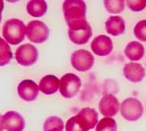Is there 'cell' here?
<instances>
[{"label": "cell", "mask_w": 146, "mask_h": 131, "mask_svg": "<svg viewBox=\"0 0 146 131\" xmlns=\"http://www.w3.org/2000/svg\"><path fill=\"white\" fill-rule=\"evenodd\" d=\"M39 91V87L31 80L21 81L17 87L19 96L26 101H35L38 95Z\"/></svg>", "instance_id": "obj_13"}, {"label": "cell", "mask_w": 146, "mask_h": 131, "mask_svg": "<svg viewBox=\"0 0 146 131\" xmlns=\"http://www.w3.org/2000/svg\"><path fill=\"white\" fill-rule=\"evenodd\" d=\"M81 87V79L74 73H66L60 81V91L65 98H72L79 91Z\"/></svg>", "instance_id": "obj_6"}, {"label": "cell", "mask_w": 146, "mask_h": 131, "mask_svg": "<svg viewBox=\"0 0 146 131\" xmlns=\"http://www.w3.org/2000/svg\"><path fill=\"white\" fill-rule=\"evenodd\" d=\"M3 126L7 131H23L25 121L20 113L9 111L3 116Z\"/></svg>", "instance_id": "obj_10"}, {"label": "cell", "mask_w": 146, "mask_h": 131, "mask_svg": "<svg viewBox=\"0 0 146 131\" xmlns=\"http://www.w3.org/2000/svg\"><path fill=\"white\" fill-rule=\"evenodd\" d=\"M66 131H84L79 126L76 116H73L67 120L66 124Z\"/></svg>", "instance_id": "obj_25"}, {"label": "cell", "mask_w": 146, "mask_h": 131, "mask_svg": "<svg viewBox=\"0 0 146 131\" xmlns=\"http://www.w3.org/2000/svg\"><path fill=\"white\" fill-rule=\"evenodd\" d=\"M135 37L139 41L146 42V20L138 21L134 29Z\"/></svg>", "instance_id": "obj_23"}, {"label": "cell", "mask_w": 146, "mask_h": 131, "mask_svg": "<svg viewBox=\"0 0 146 131\" xmlns=\"http://www.w3.org/2000/svg\"><path fill=\"white\" fill-rule=\"evenodd\" d=\"M26 34V27L24 22L19 19H10L4 24L3 35L10 45H16L24 41Z\"/></svg>", "instance_id": "obj_2"}, {"label": "cell", "mask_w": 146, "mask_h": 131, "mask_svg": "<svg viewBox=\"0 0 146 131\" xmlns=\"http://www.w3.org/2000/svg\"><path fill=\"white\" fill-rule=\"evenodd\" d=\"M26 35L29 41L40 44L45 42L49 35L48 26L42 21H32L26 27Z\"/></svg>", "instance_id": "obj_5"}, {"label": "cell", "mask_w": 146, "mask_h": 131, "mask_svg": "<svg viewBox=\"0 0 146 131\" xmlns=\"http://www.w3.org/2000/svg\"><path fill=\"white\" fill-rule=\"evenodd\" d=\"M123 72L126 79L133 83L141 82L145 76V71L143 66L139 63H129L125 64Z\"/></svg>", "instance_id": "obj_14"}, {"label": "cell", "mask_w": 146, "mask_h": 131, "mask_svg": "<svg viewBox=\"0 0 146 131\" xmlns=\"http://www.w3.org/2000/svg\"><path fill=\"white\" fill-rule=\"evenodd\" d=\"M4 129H3V116H1V114H0V130L3 131Z\"/></svg>", "instance_id": "obj_27"}, {"label": "cell", "mask_w": 146, "mask_h": 131, "mask_svg": "<svg viewBox=\"0 0 146 131\" xmlns=\"http://www.w3.org/2000/svg\"><path fill=\"white\" fill-rule=\"evenodd\" d=\"M63 11L69 27L86 20V5L84 1H65L63 4Z\"/></svg>", "instance_id": "obj_1"}, {"label": "cell", "mask_w": 146, "mask_h": 131, "mask_svg": "<svg viewBox=\"0 0 146 131\" xmlns=\"http://www.w3.org/2000/svg\"><path fill=\"white\" fill-rule=\"evenodd\" d=\"M48 6L43 0H31L27 4V11L28 14L34 17H40L45 14Z\"/></svg>", "instance_id": "obj_18"}, {"label": "cell", "mask_w": 146, "mask_h": 131, "mask_svg": "<svg viewBox=\"0 0 146 131\" xmlns=\"http://www.w3.org/2000/svg\"><path fill=\"white\" fill-rule=\"evenodd\" d=\"M70 61L75 69L79 72H86L92 68L95 58L89 51L79 49L72 53Z\"/></svg>", "instance_id": "obj_7"}, {"label": "cell", "mask_w": 146, "mask_h": 131, "mask_svg": "<svg viewBox=\"0 0 146 131\" xmlns=\"http://www.w3.org/2000/svg\"><path fill=\"white\" fill-rule=\"evenodd\" d=\"M124 53L131 61H138L144 56L145 48L140 42H131L126 46Z\"/></svg>", "instance_id": "obj_17"}, {"label": "cell", "mask_w": 146, "mask_h": 131, "mask_svg": "<svg viewBox=\"0 0 146 131\" xmlns=\"http://www.w3.org/2000/svg\"><path fill=\"white\" fill-rule=\"evenodd\" d=\"M15 57L20 65L29 66L37 62L38 58V52L31 44H24L18 47L16 51Z\"/></svg>", "instance_id": "obj_8"}, {"label": "cell", "mask_w": 146, "mask_h": 131, "mask_svg": "<svg viewBox=\"0 0 146 131\" xmlns=\"http://www.w3.org/2000/svg\"><path fill=\"white\" fill-rule=\"evenodd\" d=\"M3 8H4V2L3 0H0V22L2 19V12H3Z\"/></svg>", "instance_id": "obj_26"}, {"label": "cell", "mask_w": 146, "mask_h": 131, "mask_svg": "<svg viewBox=\"0 0 146 131\" xmlns=\"http://www.w3.org/2000/svg\"><path fill=\"white\" fill-rule=\"evenodd\" d=\"M99 111L102 115L106 117H113L116 116L119 110V102L118 99L113 95H105L99 101Z\"/></svg>", "instance_id": "obj_11"}, {"label": "cell", "mask_w": 146, "mask_h": 131, "mask_svg": "<svg viewBox=\"0 0 146 131\" xmlns=\"http://www.w3.org/2000/svg\"><path fill=\"white\" fill-rule=\"evenodd\" d=\"M91 48L93 52L98 56H106L112 52L113 45L110 37L98 35L93 39Z\"/></svg>", "instance_id": "obj_12"}, {"label": "cell", "mask_w": 146, "mask_h": 131, "mask_svg": "<svg viewBox=\"0 0 146 131\" xmlns=\"http://www.w3.org/2000/svg\"><path fill=\"white\" fill-rule=\"evenodd\" d=\"M125 21L119 16H111L106 22V31L113 36L123 34L125 31Z\"/></svg>", "instance_id": "obj_15"}, {"label": "cell", "mask_w": 146, "mask_h": 131, "mask_svg": "<svg viewBox=\"0 0 146 131\" xmlns=\"http://www.w3.org/2000/svg\"><path fill=\"white\" fill-rule=\"evenodd\" d=\"M63 128L64 123L63 119L55 116L47 118L43 125L44 131H63Z\"/></svg>", "instance_id": "obj_19"}, {"label": "cell", "mask_w": 146, "mask_h": 131, "mask_svg": "<svg viewBox=\"0 0 146 131\" xmlns=\"http://www.w3.org/2000/svg\"><path fill=\"white\" fill-rule=\"evenodd\" d=\"M96 131H117L116 120L110 117L102 119L97 123Z\"/></svg>", "instance_id": "obj_22"}, {"label": "cell", "mask_w": 146, "mask_h": 131, "mask_svg": "<svg viewBox=\"0 0 146 131\" xmlns=\"http://www.w3.org/2000/svg\"><path fill=\"white\" fill-rule=\"evenodd\" d=\"M126 3L129 9L134 12L142 11L146 6V0H127Z\"/></svg>", "instance_id": "obj_24"}, {"label": "cell", "mask_w": 146, "mask_h": 131, "mask_svg": "<svg viewBox=\"0 0 146 131\" xmlns=\"http://www.w3.org/2000/svg\"><path fill=\"white\" fill-rule=\"evenodd\" d=\"M125 2L123 0H106L104 6L106 9L110 13H120L123 11Z\"/></svg>", "instance_id": "obj_21"}, {"label": "cell", "mask_w": 146, "mask_h": 131, "mask_svg": "<svg viewBox=\"0 0 146 131\" xmlns=\"http://www.w3.org/2000/svg\"><path fill=\"white\" fill-rule=\"evenodd\" d=\"M68 35L70 41L76 45H84L92 35V30L85 20L69 27Z\"/></svg>", "instance_id": "obj_3"}, {"label": "cell", "mask_w": 146, "mask_h": 131, "mask_svg": "<svg viewBox=\"0 0 146 131\" xmlns=\"http://www.w3.org/2000/svg\"><path fill=\"white\" fill-rule=\"evenodd\" d=\"M60 87V80L54 75H47L39 82V90L45 95H52Z\"/></svg>", "instance_id": "obj_16"}, {"label": "cell", "mask_w": 146, "mask_h": 131, "mask_svg": "<svg viewBox=\"0 0 146 131\" xmlns=\"http://www.w3.org/2000/svg\"><path fill=\"white\" fill-rule=\"evenodd\" d=\"M79 126L84 131L95 128L98 123V114L96 109L91 108H83L78 115H76Z\"/></svg>", "instance_id": "obj_9"}, {"label": "cell", "mask_w": 146, "mask_h": 131, "mask_svg": "<svg viewBox=\"0 0 146 131\" xmlns=\"http://www.w3.org/2000/svg\"><path fill=\"white\" fill-rule=\"evenodd\" d=\"M12 58V51L9 44L0 37V66L8 64Z\"/></svg>", "instance_id": "obj_20"}, {"label": "cell", "mask_w": 146, "mask_h": 131, "mask_svg": "<svg viewBox=\"0 0 146 131\" xmlns=\"http://www.w3.org/2000/svg\"><path fill=\"white\" fill-rule=\"evenodd\" d=\"M120 112L122 116L127 120L134 122L139 119L143 115V105L138 99L128 98L125 99L120 105Z\"/></svg>", "instance_id": "obj_4"}, {"label": "cell", "mask_w": 146, "mask_h": 131, "mask_svg": "<svg viewBox=\"0 0 146 131\" xmlns=\"http://www.w3.org/2000/svg\"><path fill=\"white\" fill-rule=\"evenodd\" d=\"M0 131H1V130H0Z\"/></svg>", "instance_id": "obj_28"}]
</instances>
